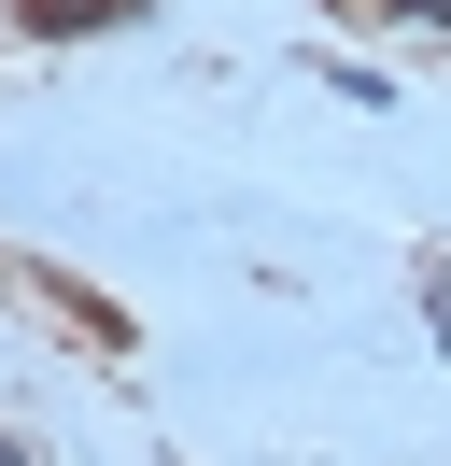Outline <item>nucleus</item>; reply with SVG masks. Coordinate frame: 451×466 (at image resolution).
I'll return each mask as SVG.
<instances>
[{"instance_id": "3", "label": "nucleus", "mask_w": 451, "mask_h": 466, "mask_svg": "<svg viewBox=\"0 0 451 466\" xmlns=\"http://www.w3.org/2000/svg\"><path fill=\"white\" fill-rule=\"evenodd\" d=\"M0 466H28V438H0Z\"/></svg>"}, {"instance_id": "2", "label": "nucleus", "mask_w": 451, "mask_h": 466, "mask_svg": "<svg viewBox=\"0 0 451 466\" xmlns=\"http://www.w3.org/2000/svg\"><path fill=\"white\" fill-rule=\"evenodd\" d=\"M395 15H423V29H451V0H395Z\"/></svg>"}, {"instance_id": "1", "label": "nucleus", "mask_w": 451, "mask_h": 466, "mask_svg": "<svg viewBox=\"0 0 451 466\" xmlns=\"http://www.w3.org/2000/svg\"><path fill=\"white\" fill-rule=\"evenodd\" d=\"M155 0H15V29L28 43H99V29H141Z\"/></svg>"}]
</instances>
